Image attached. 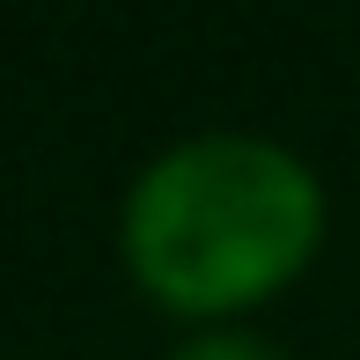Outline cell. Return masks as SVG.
<instances>
[{
	"mask_svg": "<svg viewBox=\"0 0 360 360\" xmlns=\"http://www.w3.org/2000/svg\"><path fill=\"white\" fill-rule=\"evenodd\" d=\"M118 243L155 309L221 323L309 272L323 243V184L280 140L199 133L133 176Z\"/></svg>",
	"mask_w": 360,
	"mask_h": 360,
	"instance_id": "6da1fadb",
	"label": "cell"
},
{
	"mask_svg": "<svg viewBox=\"0 0 360 360\" xmlns=\"http://www.w3.org/2000/svg\"><path fill=\"white\" fill-rule=\"evenodd\" d=\"M169 360H287V353L272 346V338H257V331H228V323H214V331H191Z\"/></svg>",
	"mask_w": 360,
	"mask_h": 360,
	"instance_id": "7a4b0ae2",
	"label": "cell"
}]
</instances>
